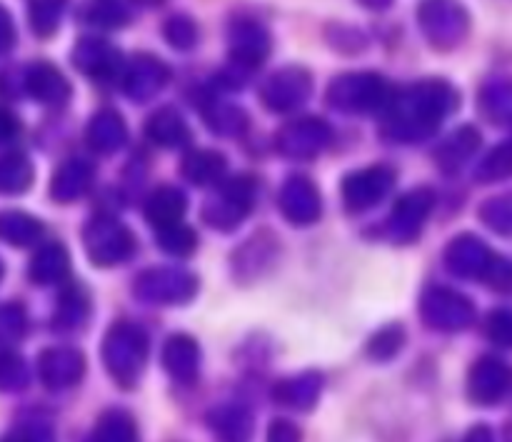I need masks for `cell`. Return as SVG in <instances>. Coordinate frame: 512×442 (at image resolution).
<instances>
[{"mask_svg":"<svg viewBox=\"0 0 512 442\" xmlns=\"http://www.w3.org/2000/svg\"><path fill=\"white\" fill-rule=\"evenodd\" d=\"M480 373V395L485 398V403H495L498 398H503L512 385V373L505 365L498 363H483L478 365Z\"/></svg>","mask_w":512,"mask_h":442,"instance_id":"1","label":"cell"},{"mask_svg":"<svg viewBox=\"0 0 512 442\" xmlns=\"http://www.w3.org/2000/svg\"><path fill=\"white\" fill-rule=\"evenodd\" d=\"M493 335L498 343L512 345V313H500L493 320Z\"/></svg>","mask_w":512,"mask_h":442,"instance_id":"2","label":"cell"}]
</instances>
